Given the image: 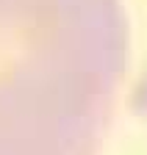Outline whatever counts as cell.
<instances>
[{
	"instance_id": "cell-1",
	"label": "cell",
	"mask_w": 147,
	"mask_h": 155,
	"mask_svg": "<svg viewBox=\"0 0 147 155\" xmlns=\"http://www.w3.org/2000/svg\"><path fill=\"white\" fill-rule=\"evenodd\" d=\"M125 61L119 0H0V155H97Z\"/></svg>"
}]
</instances>
